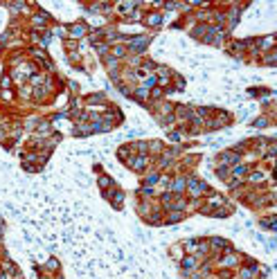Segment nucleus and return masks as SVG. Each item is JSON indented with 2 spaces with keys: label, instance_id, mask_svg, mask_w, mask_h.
Listing matches in <instances>:
<instances>
[{
  "label": "nucleus",
  "instance_id": "5",
  "mask_svg": "<svg viewBox=\"0 0 277 279\" xmlns=\"http://www.w3.org/2000/svg\"><path fill=\"white\" fill-rule=\"evenodd\" d=\"M180 266H183V270H185V272H191L194 268L198 266V259H196V257H185Z\"/></svg>",
  "mask_w": 277,
  "mask_h": 279
},
{
  "label": "nucleus",
  "instance_id": "16",
  "mask_svg": "<svg viewBox=\"0 0 277 279\" xmlns=\"http://www.w3.org/2000/svg\"><path fill=\"white\" fill-rule=\"evenodd\" d=\"M261 225L268 227V230H275V218H266V221H261Z\"/></svg>",
  "mask_w": 277,
  "mask_h": 279
},
{
  "label": "nucleus",
  "instance_id": "8",
  "mask_svg": "<svg viewBox=\"0 0 277 279\" xmlns=\"http://www.w3.org/2000/svg\"><path fill=\"white\" fill-rule=\"evenodd\" d=\"M255 272H257V266L246 268V270H241V279H250V277H255Z\"/></svg>",
  "mask_w": 277,
  "mask_h": 279
},
{
  "label": "nucleus",
  "instance_id": "23",
  "mask_svg": "<svg viewBox=\"0 0 277 279\" xmlns=\"http://www.w3.org/2000/svg\"><path fill=\"white\" fill-rule=\"evenodd\" d=\"M266 63H275V54H268V57H266Z\"/></svg>",
  "mask_w": 277,
  "mask_h": 279
},
{
  "label": "nucleus",
  "instance_id": "4",
  "mask_svg": "<svg viewBox=\"0 0 277 279\" xmlns=\"http://www.w3.org/2000/svg\"><path fill=\"white\" fill-rule=\"evenodd\" d=\"M221 162H223V164H237V162H239V153H237V151H225V153H221Z\"/></svg>",
  "mask_w": 277,
  "mask_h": 279
},
{
  "label": "nucleus",
  "instance_id": "1",
  "mask_svg": "<svg viewBox=\"0 0 277 279\" xmlns=\"http://www.w3.org/2000/svg\"><path fill=\"white\" fill-rule=\"evenodd\" d=\"M187 187H189V191H191V196H201L203 191H207V185L201 183V180H196V178H189V180H187Z\"/></svg>",
  "mask_w": 277,
  "mask_h": 279
},
{
  "label": "nucleus",
  "instance_id": "7",
  "mask_svg": "<svg viewBox=\"0 0 277 279\" xmlns=\"http://www.w3.org/2000/svg\"><path fill=\"white\" fill-rule=\"evenodd\" d=\"M147 23L156 27V25H160V23H162V16H160V14H149V16H147Z\"/></svg>",
  "mask_w": 277,
  "mask_h": 279
},
{
  "label": "nucleus",
  "instance_id": "21",
  "mask_svg": "<svg viewBox=\"0 0 277 279\" xmlns=\"http://www.w3.org/2000/svg\"><path fill=\"white\" fill-rule=\"evenodd\" d=\"M47 268H50V270H57V268H59V263L54 261V259H50V261H47Z\"/></svg>",
  "mask_w": 277,
  "mask_h": 279
},
{
  "label": "nucleus",
  "instance_id": "12",
  "mask_svg": "<svg viewBox=\"0 0 277 279\" xmlns=\"http://www.w3.org/2000/svg\"><path fill=\"white\" fill-rule=\"evenodd\" d=\"M185 185H187V180H185V178H178L176 183H174V191H183Z\"/></svg>",
  "mask_w": 277,
  "mask_h": 279
},
{
  "label": "nucleus",
  "instance_id": "11",
  "mask_svg": "<svg viewBox=\"0 0 277 279\" xmlns=\"http://www.w3.org/2000/svg\"><path fill=\"white\" fill-rule=\"evenodd\" d=\"M158 180H160V176H158V173H151V176L144 180V185H147V187H153V185L158 183Z\"/></svg>",
  "mask_w": 277,
  "mask_h": 279
},
{
  "label": "nucleus",
  "instance_id": "2",
  "mask_svg": "<svg viewBox=\"0 0 277 279\" xmlns=\"http://www.w3.org/2000/svg\"><path fill=\"white\" fill-rule=\"evenodd\" d=\"M147 43H149V38H147V36H137V38H131V50L140 54V52L147 47Z\"/></svg>",
  "mask_w": 277,
  "mask_h": 279
},
{
  "label": "nucleus",
  "instance_id": "9",
  "mask_svg": "<svg viewBox=\"0 0 277 279\" xmlns=\"http://www.w3.org/2000/svg\"><path fill=\"white\" fill-rule=\"evenodd\" d=\"M232 173L237 176V178H239V176H246V173H248V167H246V164H237V167L232 169Z\"/></svg>",
  "mask_w": 277,
  "mask_h": 279
},
{
  "label": "nucleus",
  "instance_id": "22",
  "mask_svg": "<svg viewBox=\"0 0 277 279\" xmlns=\"http://www.w3.org/2000/svg\"><path fill=\"white\" fill-rule=\"evenodd\" d=\"M255 126H259V129H264V126H266V119H264V117H261V119H257V122H255Z\"/></svg>",
  "mask_w": 277,
  "mask_h": 279
},
{
  "label": "nucleus",
  "instance_id": "3",
  "mask_svg": "<svg viewBox=\"0 0 277 279\" xmlns=\"http://www.w3.org/2000/svg\"><path fill=\"white\" fill-rule=\"evenodd\" d=\"M129 164H131V169H135V171H142L144 167L149 164V156H137V158H133Z\"/></svg>",
  "mask_w": 277,
  "mask_h": 279
},
{
  "label": "nucleus",
  "instance_id": "17",
  "mask_svg": "<svg viewBox=\"0 0 277 279\" xmlns=\"http://www.w3.org/2000/svg\"><path fill=\"white\" fill-rule=\"evenodd\" d=\"M212 245H214V248H225L228 243H225L223 239H212Z\"/></svg>",
  "mask_w": 277,
  "mask_h": 279
},
{
  "label": "nucleus",
  "instance_id": "6",
  "mask_svg": "<svg viewBox=\"0 0 277 279\" xmlns=\"http://www.w3.org/2000/svg\"><path fill=\"white\" fill-rule=\"evenodd\" d=\"M70 32H72V36H75V38H81V36L86 34V27H84V25H72V27H70Z\"/></svg>",
  "mask_w": 277,
  "mask_h": 279
},
{
  "label": "nucleus",
  "instance_id": "14",
  "mask_svg": "<svg viewBox=\"0 0 277 279\" xmlns=\"http://www.w3.org/2000/svg\"><path fill=\"white\" fill-rule=\"evenodd\" d=\"M135 7H137V3H124V5H119V11H131Z\"/></svg>",
  "mask_w": 277,
  "mask_h": 279
},
{
  "label": "nucleus",
  "instance_id": "19",
  "mask_svg": "<svg viewBox=\"0 0 277 279\" xmlns=\"http://www.w3.org/2000/svg\"><path fill=\"white\" fill-rule=\"evenodd\" d=\"M113 54H115V57H124V47H122V45L113 47Z\"/></svg>",
  "mask_w": 277,
  "mask_h": 279
},
{
  "label": "nucleus",
  "instance_id": "13",
  "mask_svg": "<svg viewBox=\"0 0 277 279\" xmlns=\"http://www.w3.org/2000/svg\"><path fill=\"white\" fill-rule=\"evenodd\" d=\"M237 261H239V259L234 257V254H230V257H225V259H221V263H223V266H234Z\"/></svg>",
  "mask_w": 277,
  "mask_h": 279
},
{
  "label": "nucleus",
  "instance_id": "15",
  "mask_svg": "<svg viewBox=\"0 0 277 279\" xmlns=\"http://www.w3.org/2000/svg\"><path fill=\"white\" fill-rule=\"evenodd\" d=\"M250 180H252V183H261V180H264V173L255 171V173H250Z\"/></svg>",
  "mask_w": 277,
  "mask_h": 279
},
{
  "label": "nucleus",
  "instance_id": "10",
  "mask_svg": "<svg viewBox=\"0 0 277 279\" xmlns=\"http://www.w3.org/2000/svg\"><path fill=\"white\" fill-rule=\"evenodd\" d=\"M183 218V212H169V216H167V223H178Z\"/></svg>",
  "mask_w": 277,
  "mask_h": 279
},
{
  "label": "nucleus",
  "instance_id": "20",
  "mask_svg": "<svg viewBox=\"0 0 277 279\" xmlns=\"http://www.w3.org/2000/svg\"><path fill=\"white\" fill-rule=\"evenodd\" d=\"M216 173H219L221 178H225V176H228V167H219V171H216Z\"/></svg>",
  "mask_w": 277,
  "mask_h": 279
},
{
  "label": "nucleus",
  "instance_id": "18",
  "mask_svg": "<svg viewBox=\"0 0 277 279\" xmlns=\"http://www.w3.org/2000/svg\"><path fill=\"white\" fill-rule=\"evenodd\" d=\"M99 185H102V187H110V178H108V176H102V178H99Z\"/></svg>",
  "mask_w": 277,
  "mask_h": 279
}]
</instances>
